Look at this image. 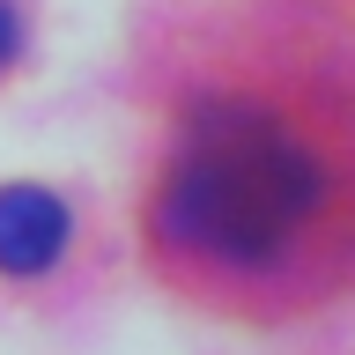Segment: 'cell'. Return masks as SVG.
<instances>
[{
  "mask_svg": "<svg viewBox=\"0 0 355 355\" xmlns=\"http://www.w3.org/2000/svg\"><path fill=\"white\" fill-rule=\"evenodd\" d=\"M318 200H326V171L288 126H274L266 111H207L185 133V155L155 200V222L178 244L252 266L282 252Z\"/></svg>",
  "mask_w": 355,
  "mask_h": 355,
  "instance_id": "obj_1",
  "label": "cell"
},
{
  "mask_svg": "<svg viewBox=\"0 0 355 355\" xmlns=\"http://www.w3.org/2000/svg\"><path fill=\"white\" fill-rule=\"evenodd\" d=\"M67 237H74V222H67L60 193H44V185H0V274H44V266H60Z\"/></svg>",
  "mask_w": 355,
  "mask_h": 355,
  "instance_id": "obj_2",
  "label": "cell"
},
{
  "mask_svg": "<svg viewBox=\"0 0 355 355\" xmlns=\"http://www.w3.org/2000/svg\"><path fill=\"white\" fill-rule=\"evenodd\" d=\"M15 52H22V15L8 8V0H0V67L15 60Z\"/></svg>",
  "mask_w": 355,
  "mask_h": 355,
  "instance_id": "obj_3",
  "label": "cell"
}]
</instances>
